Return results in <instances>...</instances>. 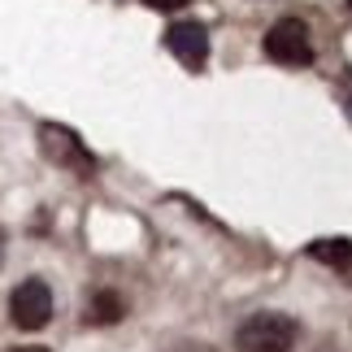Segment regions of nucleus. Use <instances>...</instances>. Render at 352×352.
<instances>
[{
  "label": "nucleus",
  "instance_id": "nucleus-2",
  "mask_svg": "<svg viewBox=\"0 0 352 352\" xmlns=\"http://www.w3.org/2000/svg\"><path fill=\"white\" fill-rule=\"evenodd\" d=\"M265 57L278 65H309L314 61V48H309V31L300 18H278L265 31Z\"/></svg>",
  "mask_w": 352,
  "mask_h": 352
},
{
  "label": "nucleus",
  "instance_id": "nucleus-1",
  "mask_svg": "<svg viewBox=\"0 0 352 352\" xmlns=\"http://www.w3.org/2000/svg\"><path fill=\"white\" fill-rule=\"evenodd\" d=\"M296 335H300L296 318H287V314H256V318H248L235 331V348L239 352H287L296 344Z\"/></svg>",
  "mask_w": 352,
  "mask_h": 352
},
{
  "label": "nucleus",
  "instance_id": "nucleus-3",
  "mask_svg": "<svg viewBox=\"0 0 352 352\" xmlns=\"http://www.w3.org/2000/svg\"><path fill=\"white\" fill-rule=\"evenodd\" d=\"M13 322H18L22 331H39V327H48V318H52V292H48V283L44 278H26L13 287Z\"/></svg>",
  "mask_w": 352,
  "mask_h": 352
},
{
  "label": "nucleus",
  "instance_id": "nucleus-7",
  "mask_svg": "<svg viewBox=\"0 0 352 352\" xmlns=\"http://www.w3.org/2000/svg\"><path fill=\"white\" fill-rule=\"evenodd\" d=\"M122 314H126V305H122L118 292H96L87 305V322H100V327H109V322H118Z\"/></svg>",
  "mask_w": 352,
  "mask_h": 352
},
{
  "label": "nucleus",
  "instance_id": "nucleus-11",
  "mask_svg": "<svg viewBox=\"0 0 352 352\" xmlns=\"http://www.w3.org/2000/svg\"><path fill=\"white\" fill-rule=\"evenodd\" d=\"M348 9H352V0H348Z\"/></svg>",
  "mask_w": 352,
  "mask_h": 352
},
{
  "label": "nucleus",
  "instance_id": "nucleus-6",
  "mask_svg": "<svg viewBox=\"0 0 352 352\" xmlns=\"http://www.w3.org/2000/svg\"><path fill=\"white\" fill-rule=\"evenodd\" d=\"M309 256L331 270H352V239H314L309 243Z\"/></svg>",
  "mask_w": 352,
  "mask_h": 352
},
{
  "label": "nucleus",
  "instance_id": "nucleus-8",
  "mask_svg": "<svg viewBox=\"0 0 352 352\" xmlns=\"http://www.w3.org/2000/svg\"><path fill=\"white\" fill-rule=\"evenodd\" d=\"M144 5H148V9H166V13H174V9H183L187 0H144Z\"/></svg>",
  "mask_w": 352,
  "mask_h": 352
},
{
  "label": "nucleus",
  "instance_id": "nucleus-5",
  "mask_svg": "<svg viewBox=\"0 0 352 352\" xmlns=\"http://www.w3.org/2000/svg\"><path fill=\"white\" fill-rule=\"evenodd\" d=\"M166 48L187 65V70H200V65L209 61V35H205L200 22H174L166 31Z\"/></svg>",
  "mask_w": 352,
  "mask_h": 352
},
{
  "label": "nucleus",
  "instance_id": "nucleus-10",
  "mask_svg": "<svg viewBox=\"0 0 352 352\" xmlns=\"http://www.w3.org/2000/svg\"><path fill=\"white\" fill-rule=\"evenodd\" d=\"M348 118H352V96H348Z\"/></svg>",
  "mask_w": 352,
  "mask_h": 352
},
{
  "label": "nucleus",
  "instance_id": "nucleus-4",
  "mask_svg": "<svg viewBox=\"0 0 352 352\" xmlns=\"http://www.w3.org/2000/svg\"><path fill=\"white\" fill-rule=\"evenodd\" d=\"M39 148L57 161V166H70V170H78L87 179L91 170H96V161H91V153L83 144H78V135L74 131H65V126H52V122H44L39 126Z\"/></svg>",
  "mask_w": 352,
  "mask_h": 352
},
{
  "label": "nucleus",
  "instance_id": "nucleus-9",
  "mask_svg": "<svg viewBox=\"0 0 352 352\" xmlns=\"http://www.w3.org/2000/svg\"><path fill=\"white\" fill-rule=\"evenodd\" d=\"M18 352H44V348H18Z\"/></svg>",
  "mask_w": 352,
  "mask_h": 352
}]
</instances>
